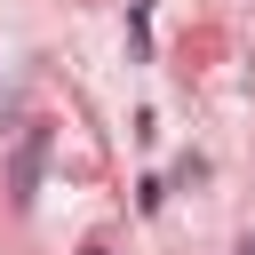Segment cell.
I'll return each mask as SVG.
<instances>
[{"instance_id": "6da1fadb", "label": "cell", "mask_w": 255, "mask_h": 255, "mask_svg": "<svg viewBox=\"0 0 255 255\" xmlns=\"http://www.w3.org/2000/svg\"><path fill=\"white\" fill-rule=\"evenodd\" d=\"M40 151H48V135L32 128V143L16 151V199H32V183H40Z\"/></svg>"}, {"instance_id": "7a4b0ae2", "label": "cell", "mask_w": 255, "mask_h": 255, "mask_svg": "<svg viewBox=\"0 0 255 255\" xmlns=\"http://www.w3.org/2000/svg\"><path fill=\"white\" fill-rule=\"evenodd\" d=\"M128 48H135V56H143V48H151V16H143V0H135V8H128Z\"/></svg>"}, {"instance_id": "3957f363", "label": "cell", "mask_w": 255, "mask_h": 255, "mask_svg": "<svg viewBox=\"0 0 255 255\" xmlns=\"http://www.w3.org/2000/svg\"><path fill=\"white\" fill-rule=\"evenodd\" d=\"M239 255H255V231H247V239H239Z\"/></svg>"}, {"instance_id": "277c9868", "label": "cell", "mask_w": 255, "mask_h": 255, "mask_svg": "<svg viewBox=\"0 0 255 255\" xmlns=\"http://www.w3.org/2000/svg\"><path fill=\"white\" fill-rule=\"evenodd\" d=\"M80 255H112V247H80Z\"/></svg>"}]
</instances>
